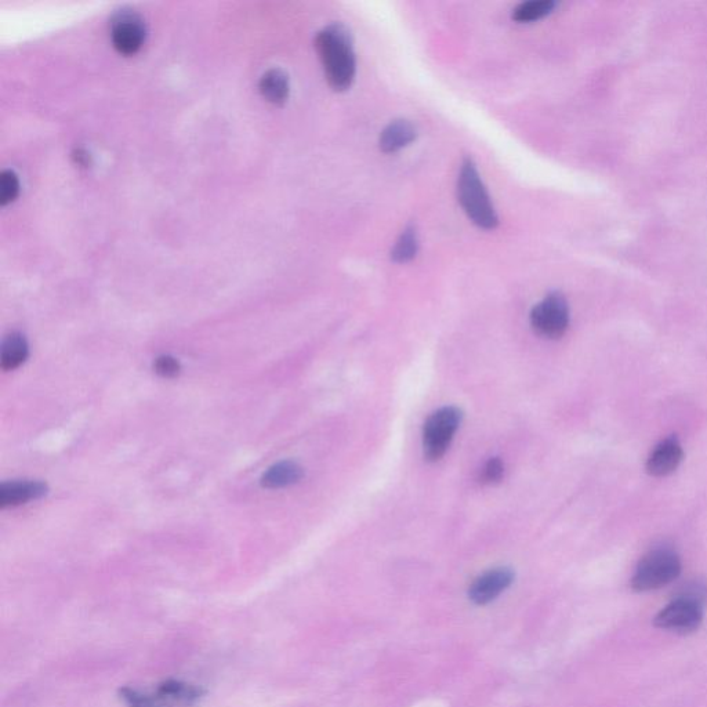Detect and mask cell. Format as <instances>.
<instances>
[{"label": "cell", "mask_w": 707, "mask_h": 707, "mask_svg": "<svg viewBox=\"0 0 707 707\" xmlns=\"http://www.w3.org/2000/svg\"><path fill=\"white\" fill-rule=\"evenodd\" d=\"M111 38L119 53L134 54L139 52L145 39L143 18L132 10H121L115 14L111 23Z\"/></svg>", "instance_id": "8"}, {"label": "cell", "mask_w": 707, "mask_h": 707, "mask_svg": "<svg viewBox=\"0 0 707 707\" xmlns=\"http://www.w3.org/2000/svg\"><path fill=\"white\" fill-rule=\"evenodd\" d=\"M20 191V181L13 170H3L0 174V203L7 205L14 201Z\"/></svg>", "instance_id": "18"}, {"label": "cell", "mask_w": 707, "mask_h": 707, "mask_svg": "<svg viewBox=\"0 0 707 707\" xmlns=\"http://www.w3.org/2000/svg\"><path fill=\"white\" fill-rule=\"evenodd\" d=\"M516 574L513 569L499 567L489 569L484 574L478 576L469 589L471 603L476 605H488L496 598L506 592L513 585Z\"/></svg>", "instance_id": "9"}, {"label": "cell", "mask_w": 707, "mask_h": 707, "mask_svg": "<svg viewBox=\"0 0 707 707\" xmlns=\"http://www.w3.org/2000/svg\"><path fill=\"white\" fill-rule=\"evenodd\" d=\"M154 369L159 376L172 379V377L179 375L181 366L180 362L172 357V355H161V357L157 358V361H155Z\"/></svg>", "instance_id": "20"}, {"label": "cell", "mask_w": 707, "mask_h": 707, "mask_svg": "<svg viewBox=\"0 0 707 707\" xmlns=\"http://www.w3.org/2000/svg\"><path fill=\"white\" fill-rule=\"evenodd\" d=\"M505 476V463L502 459L492 458L485 463L484 469H482L481 481L482 484H496L502 480Z\"/></svg>", "instance_id": "19"}, {"label": "cell", "mask_w": 707, "mask_h": 707, "mask_svg": "<svg viewBox=\"0 0 707 707\" xmlns=\"http://www.w3.org/2000/svg\"><path fill=\"white\" fill-rule=\"evenodd\" d=\"M304 471L299 464L285 460L274 464L261 477V487L267 489H281L295 485L302 480Z\"/></svg>", "instance_id": "13"}, {"label": "cell", "mask_w": 707, "mask_h": 707, "mask_svg": "<svg viewBox=\"0 0 707 707\" xmlns=\"http://www.w3.org/2000/svg\"><path fill=\"white\" fill-rule=\"evenodd\" d=\"M47 493V485L41 481L3 482L0 487V507H17L43 498Z\"/></svg>", "instance_id": "11"}, {"label": "cell", "mask_w": 707, "mask_h": 707, "mask_svg": "<svg viewBox=\"0 0 707 707\" xmlns=\"http://www.w3.org/2000/svg\"><path fill=\"white\" fill-rule=\"evenodd\" d=\"M260 92L274 104H284L289 97V78L279 68L268 70L260 79Z\"/></svg>", "instance_id": "15"}, {"label": "cell", "mask_w": 707, "mask_h": 707, "mask_svg": "<svg viewBox=\"0 0 707 707\" xmlns=\"http://www.w3.org/2000/svg\"><path fill=\"white\" fill-rule=\"evenodd\" d=\"M416 136H418V132L411 122L404 121V119L391 122L380 136V150L386 154H394V152L401 151L402 148L412 144L416 140Z\"/></svg>", "instance_id": "12"}, {"label": "cell", "mask_w": 707, "mask_h": 707, "mask_svg": "<svg viewBox=\"0 0 707 707\" xmlns=\"http://www.w3.org/2000/svg\"><path fill=\"white\" fill-rule=\"evenodd\" d=\"M703 621V603L699 594H683L674 598L655 616L654 625L667 632L690 634Z\"/></svg>", "instance_id": "6"}, {"label": "cell", "mask_w": 707, "mask_h": 707, "mask_svg": "<svg viewBox=\"0 0 707 707\" xmlns=\"http://www.w3.org/2000/svg\"><path fill=\"white\" fill-rule=\"evenodd\" d=\"M419 241L418 232L415 227L409 226L402 231L401 237L398 238L397 244L391 250V259L395 263H408L415 259L418 255Z\"/></svg>", "instance_id": "17"}, {"label": "cell", "mask_w": 707, "mask_h": 707, "mask_svg": "<svg viewBox=\"0 0 707 707\" xmlns=\"http://www.w3.org/2000/svg\"><path fill=\"white\" fill-rule=\"evenodd\" d=\"M684 452L676 437H669L659 442L647 460V473L652 477H667L679 469Z\"/></svg>", "instance_id": "10"}, {"label": "cell", "mask_w": 707, "mask_h": 707, "mask_svg": "<svg viewBox=\"0 0 707 707\" xmlns=\"http://www.w3.org/2000/svg\"><path fill=\"white\" fill-rule=\"evenodd\" d=\"M681 561L676 551L655 549L645 554L638 563L632 578L634 592L645 593L662 589L679 578Z\"/></svg>", "instance_id": "4"}, {"label": "cell", "mask_w": 707, "mask_h": 707, "mask_svg": "<svg viewBox=\"0 0 707 707\" xmlns=\"http://www.w3.org/2000/svg\"><path fill=\"white\" fill-rule=\"evenodd\" d=\"M315 46L332 89L344 92L353 85L355 54L348 29L342 24L329 25L318 32Z\"/></svg>", "instance_id": "1"}, {"label": "cell", "mask_w": 707, "mask_h": 707, "mask_svg": "<svg viewBox=\"0 0 707 707\" xmlns=\"http://www.w3.org/2000/svg\"><path fill=\"white\" fill-rule=\"evenodd\" d=\"M556 6L554 0H529L514 9L513 18L517 23H532L549 16Z\"/></svg>", "instance_id": "16"}, {"label": "cell", "mask_w": 707, "mask_h": 707, "mask_svg": "<svg viewBox=\"0 0 707 707\" xmlns=\"http://www.w3.org/2000/svg\"><path fill=\"white\" fill-rule=\"evenodd\" d=\"M458 198L464 212L477 227L484 230L498 227V215L493 208L487 188L482 183L480 173L471 159H466L460 168Z\"/></svg>", "instance_id": "2"}, {"label": "cell", "mask_w": 707, "mask_h": 707, "mask_svg": "<svg viewBox=\"0 0 707 707\" xmlns=\"http://www.w3.org/2000/svg\"><path fill=\"white\" fill-rule=\"evenodd\" d=\"M205 691L197 685L180 680H166L154 692L123 687L119 696L128 707H194L202 701Z\"/></svg>", "instance_id": "3"}, {"label": "cell", "mask_w": 707, "mask_h": 707, "mask_svg": "<svg viewBox=\"0 0 707 707\" xmlns=\"http://www.w3.org/2000/svg\"><path fill=\"white\" fill-rule=\"evenodd\" d=\"M462 419V411L456 406H444L429 416L423 429L424 456L429 462L444 458Z\"/></svg>", "instance_id": "5"}, {"label": "cell", "mask_w": 707, "mask_h": 707, "mask_svg": "<svg viewBox=\"0 0 707 707\" xmlns=\"http://www.w3.org/2000/svg\"><path fill=\"white\" fill-rule=\"evenodd\" d=\"M28 355L29 346L25 336L18 332L10 333L0 348V366L3 371H14L27 361Z\"/></svg>", "instance_id": "14"}, {"label": "cell", "mask_w": 707, "mask_h": 707, "mask_svg": "<svg viewBox=\"0 0 707 707\" xmlns=\"http://www.w3.org/2000/svg\"><path fill=\"white\" fill-rule=\"evenodd\" d=\"M531 325L539 336L556 340L565 335L569 326L567 299L560 292L547 295L531 311Z\"/></svg>", "instance_id": "7"}]
</instances>
